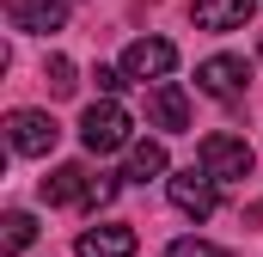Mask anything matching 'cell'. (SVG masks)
<instances>
[{"instance_id": "cell-16", "label": "cell", "mask_w": 263, "mask_h": 257, "mask_svg": "<svg viewBox=\"0 0 263 257\" xmlns=\"http://www.w3.org/2000/svg\"><path fill=\"white\" fill-rule=\"evenodd\" d=\"M92 80H98V92H104V98H117V86H123V80H129V74H123V67H98V74H92Z\"/></svg>"}, {"instance_id": "cell-8", "label": "cell", "mask_w": 263, "mask_h": 257, "mask_svg": "<svg viewBox=\"0 0 263 257\" xmlns=\"http://www.w3.org/2000/svg\"><path fill=\"white\" fill-rule=\"evenodd\" d=\"M196 86L208 98H239V92L251 86V67L239 62V56H208V62L196 67Z\"/></svg>"}, {"instance_id": "cell-5", "label": "cell", "mask_w": 263, "mask_h": 257, "mask_svg": "<svg viewBox=\"0 0 263 257\" xmlns=\"http://www.w3.org/2000/svg\"><path fill=\"white\" fill-rule=\"evenodd\" d=\"M172 67H178V43H165V37H135L129 49H123V74L141 80V86H147V80L159 86Z\"/></svg>"}, {"instance_id": "cell-17", "label": "cell", "mask_w": 263, "mask_h": 257, "mask_svg": "<svg viewBox=\"0 0 263 257\" xmlns=\"http://www.w3.org/2000/svg\"><path fill=\"white\" fill-rule=\"evenodd\" d=\"M257 56H263V43H257Z\"/></svg>"}, {"instance_id": "cell-1", "label": "cell", "mask_w": 263, "mask_h": 257, "mask_svg": "<svg viewBox=\"0 0 263 257\" xmlns=\"http://www.w3.org/2000/svg\"><path fill=\"white\" fill-rule=\"evenodd\" d=\"M110 196H117V178L86 172V166H55L43 178V202L49 208H104Z\"/></svg>"}, {"instance_id": "cell-4", "label": "cell", "mask_w": 263, "mask_h": 257, "mask_svg": "<svg viewBox=\"0 0 263 257\" xmlns=\"http://www.w3.org/2000/svg\"><path fill=\"white\" fill-rule=\"evenodd\" d=\"M202 172L214 178V184H239V178H251V147L239 141V135H208L196 147Z\"/></svg>"}, {"instance_id": "cell-9", "label": "cell", "mask_w": 263, "mask_h": 257, "mask_svg": "<svg viewBox=\"0 0 263 257\" xmlns=\"http://www.w3.org/2000/svg\"><path fill=\"white\" fill-rule=\"evenodd\" d=\"M135 227H86L80 239H73V251L80 257H135Z\"/></svg>"}, {"instance_id": "cell-7", "label": "cell", "mask_w": 263, "mask_h": 257, "mask_svg": "<svg viewBox=\"0 0 263 257\" xmlns=\"http://www.w3.org/2000/svg\"><path fill=\"white\" fill-rule=\"evenodd\" d=\"M147 123L165 128V135H184V128H190V98H184L178 80H159V86L147 92Z\"/></svg>"}, {"instance_id": "cell-2", "label": "cell", "mask_w": 263, "mask_h": 257, "mask_svg": "<svg viewBox=\"0 0 263 257\" xmlns=\"http://www.w3.org/2000/svg\"><path fill=\"white\" fill-rule=\"evenodd\" d=\"M129 111L117 104V98H98V104H86V117H80V141H86V153H117V147H129Z\"/></svg>"}, {"instance_id": "cell-6", "label": "cell", "mask_w": 263, "mask_h": 257, "mask_svg": "<svg viewBox=\"0 0 263 257\" xmlns=\"http://www.w3.org/2000/svg\"><path fill=\"white\" fill-rule=\"evenodd\" d=\"M165 190H172V202H178L190 221H208V214L220 208V184H214L202 166H190V172H172V178H165Z\"/></svg>"}, {"instance_id": "cell-3", "label": "cell", "mask_w": 263, "mask_h": 257, "mask_svg": "<svg viewBox=\"0 0 263 257\" xmlns=\"http://www.w3.org/2000/svg\"><path fill=\"white\" fill-rule=\"evenodd\" d=\"M6 141H12V153H25V159H49L55 141H62V123H55L49 111H12V117H6Z\"/></svg>"}, {"instance_id": "cell-12", "label": "cell", "mask_w": 263, "mask_h": 257, "mask_svg": "<svg viewBox=\"0 0 263 257\" xmlns=\"http://www.w3.org/2000/svg\"><path fill=\"white\" fill-rule=\"evenodd\" d=\"M129 184H153V178H165V147L159 141H135L129 147V172H123Z\"/></svg>"}, {"instance_id": "cell-13", "label": "cell", "mask_w": 263, "mask_h": 257, "mask_svg": "<svg viewBox=\"0 0 263 257\" xmlns=\"http://www.w3.org/2000/svg\"><path fill=\"white\" fill-rule=\"evenodd\" d=\"M31 239H37V221H31L25 208H12V214L0 221V251H6V257H18L25 245H31Z\"/></svg>"}, {"instance_id": "cell-10", "label": "cell", "mask_w": 263, "mask_h": 257, "mask_svg": "<svg viewBox=\"0 0 263 257\" xmlns=\"http://www.w3.org/2000/svg\"><path fill=\"white\" fill-rule=\"evenodd\" d=\"M12 25L31 37H49L67 25V0H12Z\"/></svg>"}, {"instance_id": "cell-14", "label": "cell", "mask_w": 263, "mask_h": 257, "mask_svg": "<svg viewBox=\"0 0 263 257\" xmlns=\"http://www.w3.org/2000/svg\"><path fill=\"white\" fill-rule=\"evenodd\" d=\"M43 80H49V92H55V98H67V92L80 86V80H73V62H67V56H49V62H43Z\"/></svg>"}, {"instance_id": "cell-11", "label": "cell", "mask_w": 263, "mask_h": 257, "mask_svg": "<svg viewBox=\"0 0 263 257\" xmlns=\"http://www.w3.org/2000/svg\"><path fill=\"white\" fill-rule=\"evenodd\" d=\"M257 12V0H196V25L202 31H239Z\"/></svg>"}, {"instance_id": "cell-15", "label": "cell", "mask_w": 263, "mask_h": 257, "mask_svg": "<svg viewBox=\"0 0 263 257\" xmlns=\"http://www.w3.org/2000/svg\"><path fill=\"white\" fill-rule=\"evenodd\" d=\"M165 257H233V251H220V245H208V239H172Z\"/></svg>"}]
</instances>
